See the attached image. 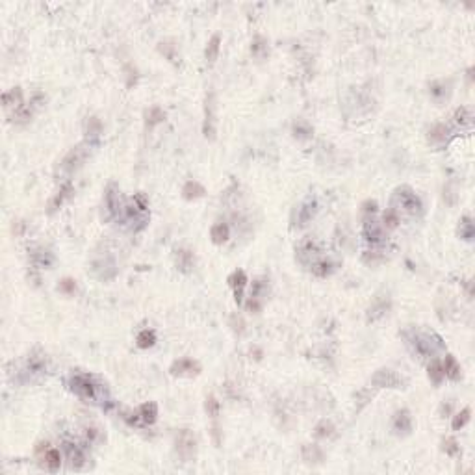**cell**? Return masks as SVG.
<instances>
[{"label":"cell","mask_w":475,"mask_h":475,"mask_svg":"<svg viewBox=\"0 0 475 475\" xmlns=\"http://www.w3.org/2000/svg\"><path fill=\"white\" fill-rule=\"evenodd\" d=\"M410 345L414 347V353H418L421 358L434 357L438 351L444 349V343L440 340V336L433 334V332H414L410 338Z\"/></svg>","instance_id":"cell-1"},{"label":"cell","mask_w":475,"mask_h":475,"mask_svg":"<svg viewBox=\"0 0 475 475\" xmlns=\"http://www.w3.org/2000/svg\"><path fill=\"white\" fill-rule=\"evenodd\" d=\"M393 203L397 205L399 210H403V212H407L410 215L421 214V208H423L419 197L414 193L409 186H401V188H397L393 191Z\"/></svg>","instance_id":"cell-2"},{"label":"cell","mask_w":475,"mask_h":475,"mask_svg":"<svg viewBox=\"0 0 475 475\" xmlns=\"http://www.w3.org/2000/svg\"><path fill=\"white\" fill-rule=\"evenodd\" d=\"M69 384H71V390L77 395H80L84 399H91V401H95L98 397V392H101V386L89 375H84V373L72 375Z\"/></svg>","instance_id":"cell-3"},{"label":"cell","mask_w":475,"mask_h":475,"mask_svg":"<svg viewBox=\"0 0 475 475\" xmlns=\"http://www.w3.org/2000/svg\"><path fill=\"white\" fill-rule=\"evenodd\" d=\"M174 445H177V453L184 462L195 459V453H197V440H195V434L188 429L179 431L177 438H174Z\"/></svg>","instance_id":"cell-4"},{"label":"cell","mask_w":475,"mask_h":475,"mask_svg":"<svg viewBox=\"0 0 475 475\" xmlns=\"http://www.w3.org/2000/svg\"><path fill=\"white\" fill-rule=\"evenodd\" d=\"M87 156H89V143L77 145V147L71 148V153L63 158V162H62L63 171H67V173L77 171L78 167H82V164L87 160Z\"/></svg>","instance_id":"cell-5"},{"label":"cell","mask_w":475,"mask_h":475,"mask_svg":"<svg viewBox=\"0 0 475 475\" xmlns=\"http://www.w3.org/2000/svg\"><path fill=\"white\" fill-rule=\"evenodd\" d=\"M371 383L379 388H403L405 381L392 369H379L373 375Z\"/></svg>","instance_id":"cell-6"},{"label":"cell","mask_w":475,"mask_h":475,"mask_svg":"<svg viewBox=\"0 0 475 475\" xmlns=\"http://www.w3.org/2000/svg\"><path fill=\"white\" fill-rule=\"evenodd\" d=\"M203 132H205L206 138H210V139L215 138V97H214V91H210V95L206 97Z\"/></svg>","instance_id":"cell-7"},{"label":"cell","mask_w":475,"mask_h":475,"mask_svg":"<svg viewBox=\"0 0 475 475\" xmlns=\"http://www.w3.org/2000/svg\"><path fill=\"white\" fill-rule=\"evenodd\" d=\"M171 373L179 375V377H193V375L201 373V366L199 362H195L193 358H180V360L173 362Z\"/></svg>","instance_id":"cell-8"},{"label":"cell","mask_w":475,"mask_h":475,"mask_svg":"<svg viewBox=\"0 0 475 475\" xmlns=\"http://www.w3.org/2000/svg\"><path fill=\"white\" fill-rule=\"evenodd\" d=\"M229 284L232 286V290H234V299L238 305H241L243 303V290H245L247 286V275L245 271H234L232 275L229 277Z\"/></svg>","instance_id":"cell-9"},{"label":"cell","mask_w":475,"mask_h":475,"mask_svg":"<svg viewBox=\"0 0 475 475\" xmlns=\"http://www.w3.org/2000/svg\"><path fill=\"white\" fill-rule=\"evenodd\" d=\"M65 453H67V459H69V462H71L72 468H77V470H80L84 466V462H86V453H84V449L80 447V445L72 444V442H65Z\"/></svg>","instance_id":"cell-10"},{"label":"cell","mask_w":475,"mask_h":475,"mask_svg":"<svg viewBox=\"0 0 475 475\" xmlns=\"http://www.w3.org/2000/svg\"><path fill=\"white\" fill-rule=\"evenodd\" d=\"M364 238L369 243H383L384 241V230L375 219H366L364 223Z\"/></svg>","instance_id":"cell-11"},{"label":"cell","mask_w":475,"mask_h":475,"mask_svg":"<svg viewBox=\"0 0 475 475\" xmlns=\"http://www.w3.org/2000/svg\"><path fill=\"white\" fill-rule=\"evenodd\" d=\"M392 427L395 434H409L412 431V418H410L409 410H399L393 416Z\"/></svg>","instance_id":"cell-12"},{"label":"cell","mask_w":475,"mask_h":475,"mask_svg":"<svg viewBox=\"0 0 475 475\" xmlns=\"http://www.w3.org/2000/svg\"><path fill=\"white\" fill-rule=\"evenodd\" d=\"M156 418H158V405L156 403H143L141 407H139L138 414H136V419H141L145 425H151L156 421Z\"/></svg>","instance_id":"cell-13"},{"label":"cell","mask_w":475,"mask_h":475,"mask_svg":"<svg viewBox=\"0 0 475 475\" xmlns=\"http://www.w3.org/2000/svg\"><path fill=\"white\" fill-rule=\"evenodd\" d=\"M316 212H317L316 201H308V203H305V205L299 208V212H297V223H299V227L308 225V223L314 219Z\"/></svg>","instance_id":"cell-14"},{"label":"cell","mask_w":475,"mask_h":475,"mask_svg":"<svg viewBox=\"0 0 475 475\" xmlns=\"http://www.w3.org/2000/svg\"><path fill=\"white\" fill-rule=\"evenodd\" d=\"M46 371V358L43 357V355H32L30 358H28V364H26V373L28 375H43V373Z\"/></svg>","instance_id":"cell-15"},{"label":"cell","mask_w":475,"mask_h":475,"mask_svg":"<svg viewBox=\"0 0 475 475\" xmlns=\"http://www.w3.org/2000/svg\"><path fill=\"white\" fill-rule=\"evenodd\" d=\"M303 459L307 460L308 464H319V462H323V459H325V455H323L321 447L316 444H307L303 445Z\"/></svg>","instance_id":"cell-16"},{"label":"cell","mask_w":475,"mask_h":475,"mask_svg":"<svg viewBox=\"0 0 475 475\" xmlns=\"http://www.w3.org/2000/svg\"><path fill=\"white\" fill-rule=\"evenodd\" d=\"M106 205H108V210H110V214L112 215H119L121 214V201H119V189L115 184H112L110 188H108L106 191Z\"/></svg>","instance_id":"cell-17"},{"label":"cell","mask_w":475,"mask_h":475,"mask_svg":"<svg viewBox=\"0 0 475 475\" xmlns=\"http://www.w3.org/2000/svg\"><path fill=\"white\" fill-rule=\"evenodd\" d=\"M210 238L214 241L215 245H223L227 240L230 238V229L227 223H215L210 230Z\"/></svg>","instance_id":"cell-18"},{"label":"cell","mask_w":475,"mask_h":475,"mask_svg":"<svg viewBox=\"0 0 475 475\" xmlns=\"http://www.w3.org/2000/svg\"><path fill=\"white\" fill-rule=\"evenodd\" d=\"M205 193H206L205 186H201L197 180H189V182H186L184 188H182V195H184L186 201L199 199V197H203Z\"/></svg>","instance_id":"cell-19"},{"label":"cell","mask_w":475,"mask_h":475,"mask_svg":"<svg viewBox=\"0 0 475 475\" xmlns=\"http://www.w3.org/2000/svg\"><path fill=\"white\" fill-rule=\"evenodd\" d=\"M43 460H45V466L51 471H58L60 470V466H62V455H60L58 449H54V447H46Z\"/></svg>","instance_id":"cell-20"},{"label":"cell","mask_w":475,"mask_h":475,"mask_svg":"<svg viewBox=\"0 0 475 475\" xmlns=\"http://www.w3.org/2000/svg\"><path fill=\"white\" fill-rule=\"evenodd\" d=\"M219 48H221V36H212V39L208 41V45H206V51H205V58L208 63H215V60H217V56H219Z\"/></svg>","instance_id":"cell-21"},{"label":"cell","mask_w":475,"mask_h":475,"mask_svg":"<svg viewBox=\"0 0 475 475\" xmlns=\"http://www.w3.org/2000/svg\"><path fill=\"white\" fill-rule=\"evenodd\" d=\"M455 123L459 124L460 128H471V123H473V113H471L470 108L460 106L457 112H455Z\"/></svg>","instance_id":"cell-22"},{"label":"cell","mask_w":475,"mask_h":475,"mask_svg":"<svg viewBox=\"0 0 475 475\" xmlns=\"http://www.w3.org/2000/svg\"><path fill=\"white\" fill-rule=\"evenodd\" d=\"M444 375L445 377H449L451 381H457V379L460 377V366L459 362L455 360V357H451V355H447L444 360Z\"/></svg>","instance_id":"cell-23"},{"label":"cell","mask_w":475,"mask_h":475,"mask_svg":"<svg viewBox=\"0 0 475 475\" xmlns=\"http://www.w3.org/2000/svg\"><path fill=\"white\" fill-rule=\"evenodd\" d=\"M447 136H449V128L442 123L434 124L429 130V141H433V143H444Z\"/></svg>","instance_id":"cell-24"},{"label":"cell","mask_w":475,"mask_h":475,"mask_svg":"<svg viewBox=\"0 0 475 475\" xmlns=\"http://www.w3.org/2000/svg\"><path fill=\"white\" fill-rule=\"evenodd\" d=\"M177 266H179L180 271L188 273V271H191V267L195 266V256L191 255L189 251H179V255H177Z\"/></svg>","instance_id":"cell-25"},{"label":"cell","mask_w":475,"mask_h":475,"mask_svg":"<svg viewBox=\"0 0 475 475\" xmlns=\"http://www.w3.org/2000/svg\"><path fill=\"white\" fill-rule=\"evenodd\" d=\"M136 342H138V347H141V349L153 347L154 343H156V332H154L153 329H143V331L138 334Z\"/></svg>","instance_id":"cell-26"},{"label":"cell","mask_w":475,"mask_h":475,"mask_svg":"<svg viewBox=\"0 0 475 475\" xmlns=\"http://www.w3.org/2000/svg\"><path fill=\"white\" fill-rule=\"evenodd\" d=\"M334 271V264L331 260H317L312 264V273L316 277H329Z\"/></svg>","instance_id":"cell-27"},{"label":"cell","mask_w":475,"mask_h":475,"mask_svg":"<svg viewBox=\"0 0 475 475\" xmlns=\"http://www.w3.org/2000/svg\"><path fill=\"white\" fill-rule=\"evenodd\" d=\"M399 221H401V217H399V210L397 208H390L384 212L383 215V225L386 227L388 230H393L399 227Z\"/></svg>","instance_id":"cell-28"},{"label":"cell","mask_w":475,"mask_h":475,"mask_svg":"<svg viewBox=\"0 0 475 475\" xmlns=\"http://www.w3.org/2000/svg\"><path fill=\"white\" fill-rule=\"evenodd\" d=\"M2 103H4L6 108H10V106L21 108V89H19V87H15V89H11V91L4 93Z\"/></svg>","instance_id":"cell-29"},{"label":"cell","mask_w":475,"mask_h":475,"mask_svg":"<svg viewBox=\"0 0 475 475\" xmlns=\"http://www.w3.org/2000/svg\"><path fill=\"white\" fill-rule=\"evenodd\" d=\"M251 52H253V56L255 58H264L267 54V41L264 37L256 36L253 45H251Z\"/></svg>","instance_id":"cell-30"},{"label":"cell","mask_w":475,"mask_h":475,"mask_svg":"<svg viewBox=\"0 0 475 475\" xmlns=\"http://www.w3.org/2000/svg\"><path fill=\"white\" fill-rule=\"evenodd\" d=\"M162 121H165V112L162 110V108L154 106L147 112V124L148 127H154V124L162 123Z\"/></svg>","instance_id":"cell-31"},{"label":"cell","mask_w":475,"mask_h":475,"mask_svg":"<svg viewBox=\"0 0 475 475\" xmlns=\"http://www.w3.org/2000/svg\"><path fill=\"white\" fill-rule=\"evenodd\" d=\"M470 414L471 410L470 409H462L457 416L453 418V421H451V427H453V431H460L462 427H464L468 421H470Z\"/></svg>","instance_id":"cell-32"},{"label":"cell","mask_w":475,"mask_h":475,"mask_svg":"<svg viewBox=\"0 0 475 475\" xmlns=\"http://www.w3.org/2000/svg\"><path fill=\"white\" fill-rule=\"evenodd\" d=\"M293 136H295L297 139H308L312 138V128L308 123H305V121H299V123L293 124Z\"/></svg>","instance_id":"cell-33"},{"label":"cell","mask_w":475,"mask_h":475,"mask_svg":"<svg viewBox=\"0 0 475 475\" xmlns=\"http://www.w3.org/2000/svg\"><path fill=\"white\" fill-rule=\"evenodd\" d=\"M447 93H449V89H447L445 82L431 84V97L436 98V101H444V98L447 97Z\"/></svg>","instance_id":"cell-34"},{"label":"cell","mask_w":475,"mask_h":475,"mask_svg":"<svg viewBox=\"0 0 475 475\" xmlns=\"http://www.w3.org/2000/svg\"><path fill=\"white\" fill-rule=\"evenodd\" d=\"M388 301H377L375 305L371 307V310H369V319L371 321H375V319H379L381 316H384L386 314V310H388Z\"/></svg>","instance_id":"cell-35"},{"label":"cell","mask_w":475,"mask_h":475,"mask_svg":"<svg viewBox=\"0 0 475 475\" xmlns=\"http://www.w3.org/2000/svg\"><path fill=\"white\" fill-rule=\"evenodd\" d=\"M460 238H464L466 241L473 240V223L470 217H464L460 221Z\"/></svg>","instance_id":"cell-36"},{"label":"cell","mask_w":475,"mask_h":475,"mask_svg":"<svg viewBox=\"0 0 475 475\" xmlns=\"http://www.w3.org/2000/svg\"><path fill=\"white\" fill-rule=\"evenodd\" d=\"M444 377H445V375H444V368H442L438 362L431 364V366H429V379H431V381H433L434 384H440L442 381H444Z\"/></svg>","instance_id":"cell-37"},{"label":"cell","mask_w":475,"mask_h":475,"mask_svg":"<svg viewBox=\"0 0 475 475\" xmlns=\"http://www.w3.org/2000/svg\"><path fill=\"white\" fill-rule=\"evenodd\" d=\"M206 412H208L210 418H217L219 416V401L214 397V395H208L206 397Z\"/></svg>","instance_id":"cell-38"},{"label":"cell","mask_w":475,"mask_h":475,"mask_svg":"<svg viewBox=\"0 0 475 475\" xmlns=\"http://www.w3.org/2000/svg\"><path fill=\"white\" fill-rule=\"evenodd\" d=\"M103 132V124L97 117H91L87 121V136L89 138H98V134Z\"/></svg>","instance_id":"cell-39"},{"label":"cell","mask_w":475,"mask_h":475,"mask_svg":"<svg viewBox=\"0 0 475 475\" xmlns=\"http://www.w3.org/2000/svg\"><path fill=\"white\" fill-rule=\"evenodd\" d=\"M71 189H72L71 184H65V186H63L62 191H60V193H58L56 197H54V199L51 201V212H52V210H56L58 206H62L63 199H65V197H67L69 193H71Z\"/></svg>","instance_id":"cell-40"},{"label":"cell","mask_w":475,"mask_h":475,"mask_svg":"<svg viewBox=\"0 0 475 475\" xmlns=\"http://www.w3.org/2000/svg\"><path fill=\"white\" fill-rule=\"evenodd\" d=\"M332 431H334V427H332L329 421H321V423H317L314 434H316L317 438H329V436L332 434Z\"/></svg>","instance_id":"cell-41"},{"label":"cell","mask_w":475,"mask_h":475,"mask_svg":"<svg viewBox=\"0 0 475 475\" xmlns=\"http://www.w3.org/2000/svg\"><path fill=\"white\" fill-rule=\"evenodd\" d=\"M36 264L41 267H48L52 264V255L48 253V251H41V255L37 253L36 255Z\"/></svg>","instance_id":"cell-42"},{"label":"cell","mask_w":475,"mask_h":475,"mask_svg":"<svg viewBox=\"0 0 475 475\" xmlns=\"http://www.w3.org/2000/svg\"><path fill=\"white\" fill-rule=\"evenodd\" d=\"M132 203H134V205H136V206H138V210H139V212H143V214H147V208H148V201H147V197H145L143 193H138V195H134Z\"/></svg>","instance_id":"cell-43"},{"label":"cell","mask_w":475,"mask_h":475,"mask_svg":"<svg viewBox=\"0 0 475 475\" xmlns=\"http://www.w3.org/2000/svg\"><path fill=\"white\" fill-rule=\"evenodd\" d=\"M444 451L447 455H453V457H455V455H459L460 449H459V445H457V440H453V438L445 440V442H444Z\"/></svg>","instance_id":"cell-44"},{"label":"cell","mask_w":475,"mask_h":475,"mask_svg":"<svg viewBox=\"0 0 475 475\" xmlns=\"http://www.w3.org/2000/svg\"><path fill=\"white\" fill-rule=\"evenodd\" d=\"M60 290H62L63 293H74L77 284H74V281H71V279H65V281L60 282Z\"/></svg>","instance_id":"cell-45"},{"label":"cell","mask_w":475,"mask_h":475,"mask_svg":"<svg viewBox=\"0 0 475 475\" xmlns=\"http://www.w3.org/2000/svg\"><path fill=\"white\" fill-rule=\"evenodd\" d=\"M247 308H249L251 312H255V314H258V312H260V308H262L260 297H251L249 303H247Z\"/></svg>","instance_id":"cell-46"},{"label":"cell","mask_w":475,"mask_h":475,"mask_svg":"<svg viewBox=\"0 0 475 475\" xmlns=\"http://www.w3.org/2000/svg\"><path fill=\"white\" fill-rule=\"evenodd\" d=\"M86 436H87V440H95L97 438V429H86Z\"/></svg>","instance_id":"cell-47"}]
</instances>
